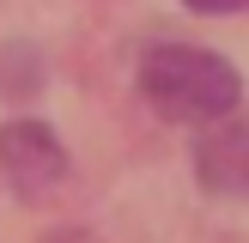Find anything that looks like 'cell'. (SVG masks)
<instances>
[{
  "label": "cell",
  "mask_w": 249,
  "mask_h": 243,
  "mask_svg": "<svg viewBox=\"0 0 249 243\" xmlns=\"http://www.w3.org/2000/svg\"><path fill=\"white\" fill-rule=\"evenodd\" d=\"M140 91L158 116L170 122H213L225 109H237L243 79L225 55L213 49H195V43H158L146 49L140 61Z\"/></svg>",
  "instance_id": "1"
},
{
  "label": "cell",
  "mask_w": 249,
  "mask_h": 243,
  "mask_svg": "<svg viewBox=\"0 0 249 243\" xmlns=\"http://www.w3.org/2000/svg\"><path fill=\"white\" fill-rule=\"evenodd\" d=\"M0 176L12 182V194H24V201H43V194L61 189V176H67V146L55 140V128L49 122H6L0 128Z\"/></svg>",
  "instance_id": "2"
},
{
  "label": "cell",
  "mask_w": 249,
  "mask_h": 243,
  "mask_svg": "<svg viewBox=\"0 0 249 243\" xmlns=\"http://www.w3.org/2000/svg\"><path fill=\"white\" fill-rule=\"evenodd\" d=\"M195 170L213 194H249V116H213V128L195 146Z\"/></svg>",
  "instance_id": "3"
},
{
  "label": "cell",
  "mask_w": 249,
  "mask_h": 243,
  "mask_svg": "<svg viewBox=\"0 0 249 243\" xmlns=\"http://www.w3.org/2000/svg\"><path fill=\"white\" fill-rule=\"evenodd\" d=\"M189 6H195V12H243L249 0H189Z\"/></svg>",
  "instance_id": "4"
}]
</instances>
